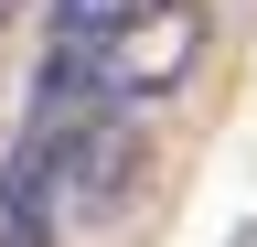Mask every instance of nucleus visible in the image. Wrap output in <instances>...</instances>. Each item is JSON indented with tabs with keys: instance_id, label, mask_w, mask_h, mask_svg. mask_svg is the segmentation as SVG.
<instances>
[{
	"instance_id": "obj_1",
	"label": "nucleus",
	"mask_w": 257,
	"mask_h": 247,
	"mask_svg": "<svg viewBox=\"0 0 257 247\" xmlns=\"http://www.w3.org/2000/svg\"><path fill=\"white\" fill-rule=\"evenodd\" d=\"M204 43H214V11H204V0H140V11L107 22V33L54 43L32 108H64V97H86V108H161V97L193 86Z\"/></svg>"
},
{
	"instance_id": "obj_2",
	"label": "nucleus",
	"mask_w": 257,
	"mask_h": 247,
	"mask_svg": "<svg viewBox=\"0 0 257 247\" xmlns=\"http://www.w3.org/2000/svg\"><path fill=\"white\" fill-rule=\"evenodd\" d=\"M0 247H64V215H54V161H43V129L11 140L0 161Z\"/></svg>"
},
{
	"instance_id": "obj_3",
	"label": "nucleus",
	"mask_w": 257,
	"mask_h": 247,
	"mask_svg": "<svg viewBox=\"0 0 257 247\" xmlns=\"http://www.w3.org/2000/svg\"><path fill=\"white\" fill-rule=\"evenodd\" d=\"M128 11H140V0H54V43H86V33H107Z\"/></svg>"
},
{
	"instance_id": "obj_4",
	"label": "nucleus",
	"mask_w": 257,
	"mask_h": 247,
	"mask_svg": "<svg viewBox=\"0 0 257 247\" xmlns=\"http://www.w3.org/2000/svg\"><path fill=\"white\" fill-rule=\"evenodd\" d=\"M11 11H22V0H0V22H11Z\"/></svg>"
}]
</instances>
